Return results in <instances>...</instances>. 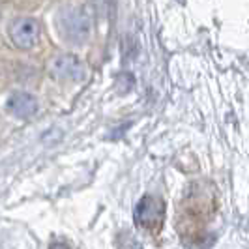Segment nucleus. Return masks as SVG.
Listing matches in <instances>:
<instances>
[{
  "mask_svg": "<svg viewBox=\"0 0 249 249\" xmlns=\"http://www.w3.org/2000/svg\"><path fill=\"white\" fill-rule=\"evenodd\" d=\"M58 30L66 41L83 45L92 34V17L83 6H68L58 13Z\"/></svg>",
  "mask_w": 249,
  "mask_h": 249,
  "instance_id": "f257e3e1",
  "label": "nucleus"
},
{
  "mask_svg": "<svg viewBox=\"0 0 249 249\" xmlns=\"http://www.w3.org/2000/svg\"><path fill=\"white\" fill-rule=\"evenodd\" d=\"M41 28L34 17H17L8 26V36L17 49H32L39 39Z\"/></svg>",
  "mask_w": 249,
  "mask_h": 249,
  "instance_id": "f03ea898",
  "label": "nucleus"
},
{
  "mask_svg": "<svg viewBox=\"0 0 249 249\" xmlns=\"http://www.w3.org/2000/svg\"><path fill=\"white\" fill-rule=\"evenodd\" d=\"M135 219L148 231H160L165 219V202L160 197L144 195L135 208Z\"/></svg>",
  "mask_w": 249,
  "mask_h": 249,
  "instance_id": "7ed1b4c3",
  "label": "nucleus"
},
{
  "mask_svg": "<svg viewBox=\"0 0 249 249\" xmlns=\"http://www.w3.org/2000/svg\"><path fill=\"white\" fill-rule=\"evenodd\" d=\"M49 73L56 81H83L87 77V68L75 54H58L49 62Z\"/></svg>",
  "mask_w": 249,
  "mask_h": 249,
  "instance_id": "20e7f679",
  "label": "nucleus"
},
{
  "mask_svg": "<svg viewBox=\"0 0 249 249\" xmlns=\"http://www.w3.org/2000/svg\"><path fill=\"white\" fill-rule=\"evenodd\" d=\"M6 107H8V112L13 114L15 118L28 120L37 112V100L28 92H15L10 96Z\"/></svg>",
  "mask_w": 249,
  "mask_h": 249,
  "instance_id": "39448f33",
  "label": "nucleus"
},
{
  "mask_svg": "<svg viewBox=\"0 0 249 249\" xmlns=\"http://www.w3.org/2000/svg\"><path fill=\"white\" fill-rule=\"evenodd\" d=\"M51 249H70V248H68L66 244H53V246H51Z\"/></svg>",
  "mask_w": 249,
  "mask_h": 249,
  "instance_id": "423d86ee",
  "label": "nucleus"
}]
</instances>
